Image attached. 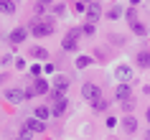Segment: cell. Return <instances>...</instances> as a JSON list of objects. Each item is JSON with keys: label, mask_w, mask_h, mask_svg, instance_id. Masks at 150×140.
Segmentation results:
<instances>
[{"label": "cell", "mask_w": 150, "mask_h": 140, "mask_svg": "<svg viewBox=\"0 0 150 140\" xmlns=\"http://www.w3.org/2000/svg\"><path fill=\"white\" fill-rule=\"evenodd\" d=\"M54 31H56V23L51 21V18H36V21L31 23V33H33V36H38V38L51 36Z\"/></svg>", "instance_id": "obj_1"}, {"label": "cell", "mask_w": 150, "mask_h": 140, "mask_svg": "<svg viewBox=\"0 0 150 140\" xmlns=\"http://www.w3.org/2000/svg\"><path fill=\"white\" fill-rule=\"evenodd\" d=\"M81 28H71L66 36H64V41H61V46H64V51H74L76 48V43H79V36H81Z\"/></svg>", "instance_id": "obj_2"}, {"label": "cell", "mask_w": 150, "mask_h": 140, "mask_svg": "<svg viewBox=\"0 0 150 140\" xmlns=\"http://www.w3.org/2000/svg\"><path fill=\"white\" fill-rule=\"evenodd\" d=\"M81 94H84V99H89L92 104H97V102L102 99V89L97 84H92V82H87V84L81 87Z\"/></svg>", "instance_id": "obj_3"}, {"label": "cell", "mask_w": 150, "mask_h": 140, "mask_svg": "<svg viewBox=\"0 0 150 140\" xmlns=\"http://www.w3.org/2000/svg\"><path fill=\"white\" fill-rule=\"evenodd\" d=\"M66 107H69V102L64 99V94H56L54 92V104H51V115H64V112H66Z\"/></svg>", "instance_id": "obj_4"}, {"label": "cell", "mask_w": 150, "mask_h": 140, "mask_svg": "<svg viewBox=\"0 0 150 140\" xmlns=\"http://www.w3.org/2000/svg\"><path fill=\"white\" fill-rule=\"evenodd\" d=\"M46 92H48V82H46V79H36V82H33V87L25 92V97H33V94H46Z\"/></svg>", "instance_id": "obj_5"}, {"label": "cell", "mask_w": 150, "mask_h": 140, "mask_svg": "<svg viewBox=\"0 0 150 140\" xmlns=\"http://www.w3.org/2000/svg\"><path fill=\"white\" fill-rule=\"evenodd\" d=\"M5 99L10 102V104H18V102L25 99V92L23 89H18V87H13V89H5Z\"/></svg>", "instance_id": "obj_6"}, {"label": "cell", "mask_w": 150, "mask_h": 140, "mask_svg": "<svg viewBox=\"0 0 150 140\" xmlns=\"http://www.w3.org/2000/svg\"><path fill=\"white\" fill-rule=\"evenodd\" d=\"M99 16H102V5H99V3H89V8H87V21L94 26L97 21H99Z\"/></svg>", "instance_id": "obj_7"}, {"label": "cell", "mask_w": 150, "mask_h": 140, "mask_svg": "<svg viewBox=\"0 0 150 140\" xmlns=\"http://www.w3.org/2000/svg\"><path fill=\"white\" fill-rule=\"evenodd\" d=\"M115 77H117L122 84H127V79H132V69H130L127 64H120V66H115Z\"/></svg>", "instance_id": "obj_8"}, {"label": "cell", "mask_w": 150, "mask_h": 140, "mask_svg": "<svg viewBox=\"0 0 150 140\" xmlns=\"http://www.w3.org/2000/svg\"><path fill=\"white\" fill-rule=\"evenodd\" d=\"M135 64L142 66V69H150V48H140L135 54Z\"/></svg>", "instance_id": "obj_9"}, {"label": "cell", "mask_w": 150, "mask_h": 140, "mask_svg": "<svg viewBox=\"0 0 150 140\" xmlns=\"http://www.w3.org/2000/svg\"><path fill=\"white\" fill-rule=\"evenodd\" d=\"M115 97H117L120 102L132 99V87H130V84H117V89H115Z\"/></svg>", "instance_id": "obj_10"}, {"label": "cell", "mask_w": 150, "mask_h": 140, "mask_svg": "<svg viewBox=\"0 0 150 140\" xmlns=\"http://www.w3.org/2000/svg\"><path fill=\"white\" fill-rule=\"evenodd\" d=\"M66 87H69V79L64 77V74H56V77H54V92L56 94H64V92H66Z\"/></svg>", "instance_id": "obj_11"}, {"label": "cell", "mask_w": 150, "mask_h": 140, "mask_svg": "<svg viewBox=\"0 0 150 140\" xmlns=\"http://www.w3.org/2000/svg\"><path fill=\"white\" fill-rule=\"evenodd\" d=\"M25 36H28V31H25V28H16V31L10 33V43H23Z\"/></svg>", "instance_id": "obj_12"}, {"label": "cell", "mask_w": 150, "mask_h": 140, "mask_svg": "<svg viewBox=\"0 0 150 140\" xmlns=\"http://www.w3.org/2000/svg\"><path fill=\"white\" fill-rule=\"evenodd\" d=\"M122 130H125V132H135V130H137V120H135L132 115H127L125 120H122Z\"/></svg>", "instance_id": "obj_13"}, {"label": "cell", "mask_w": 150, "mask_h": 140, "mask_svg": "<svg viewBox=\"0 0 150 140\" xmlns=\"http://www.w3.org/2000/svg\"><path fill=\"white\" fill-rule=\"evenodd\" d=\"M23 125H25V127H28L31 132H43V127H46V125L41 122V120H33V117H31V120H25Z\"/></svg>", "instance_id": "obj_14"}, {"label": "cell", "mask_w": 150, "mask_h": 140, "mask_svg": "<svg viewBox=\"0 0 150 140\" xmlns=\"http://www.w3.org/2000/svg\"><path fill=\"white\" fill-rule=\"evenodd\" d=\"M0 13H16V3H10V0H0Z\"/></svg>", "instance_id": "obj_15"}, {"label": "cell", "mask_w": 150, "mask_h": 140, "mask_svg": "<svg viewBox=\"0 0 150 140\" xmlns=\"http://www.w3.org/2000/svg\"><path fill=\"white\" fill-rule=\"evenodd\" d=\"M48 115H51V107H36V120H41V122H43Z\"/></svg>", "instance_id": "obj_16"}, {"label": "cell", "mask_w": 150, "mask_h": 140, "mask_svg": "<svg viewBox=\"0 0 150 140\" xmlns=\"http://www.w3.org/2000/svg\"><path fill=\"white\" fill-rule=\"evenodd\" d=\"M76 66H79V69H87V66H92V59H89V56H79V59H76Z\"/></svg>", "instance_id": "obj_17"}, {"label": "cell", "mask_w": 150, "mask_h": 140, "mask_svg": "<svg viewBox=\"0 0 150 140\" xmlns=\"http://www.w3.org/2000/svg\"><path fill=\"white\" fill-rule=\"evenodd\" d=\"M107 16H110L112 21H117V18L122 16V8H120V5H115V8H110V13H107Z\"/></svg>", "instance_id": "obj_18"}, {"label": "cell", "mask_w": 150, "mask_h": 140, "mask_svg": "<svg viewBox=\"0 0 150 140\" xmlns=\"http://www.w3.org/2000/svg\"><path fill=\"white\" fill-rule=\"evenodd\" d=\"M31 56L33 59H46V51L43 48H31Z\"/></svg>", "instance_id": "obj_19"}, {"label": "cell", "mask_w": 150, "mask_h": 140, "mask_svg": "<svg viewBox=\"0 0 150 140\" xmlns=\"http://www.w3.org/2000/svg\"><path fill=\"white\" fill-rule=\"evenodd\" d=\"M87 8H89V3H74V10L76 13H87Z\"/></svg>", "instance_id": "obj_20"}, {"label": "cell", "mask_w": 150, "mask_h": 140, "mask_svg": "<svg viewBox=\"0 0 150 140\" xmlns=\"http://www.w3.org/2000/svg\"><path fill=\"white\" fill-rule=\"evenodd\" d=\"M130 28H132V31L137 33V36H145V26H140V23H135V26H130Z\"/></svg>", "instance_id": "obj_21"}, {"label": "cell", "mask_w": 150, "mask_h": 140, "mask_svg": "<svg viewBox=\"0 0 150 140\" xmlns=\"http://www.w3.org/2000/svg\"><path fill=\"white\" fill-rule=\"evenodd\" d=\"M92 107H94L97 112H104V109H107V102H104V99H99L97 104H92Z\"/></svg>", "instance_id": "obj_22"}, {"label": "cell", "mask_w": 150, "mask_h": 140, "mask_svg": "<svg viewBox=\"0 0 150 140\" xmlns=\"http://www.w3.org/2000/svg\"><path fill=\"white\" fill-rule=\"evenodd\" d=\"M122 107H125V109H127V112H130V109H132V107H135V102H132V99H127V102H122Z\"/></svg>", "instance_id": "obj_23"}, {"label": "cell", "mask_w": 150, "mask_h": 140, "mask_svg": "<svg viewBox=\"0 0 150 140\" xmlns=\"http://www.w3.org/2000/svg\"><path fill=\"white\" fill-rule=\"evenodd\" d=\"M81 31H84V33H94V26H92V23H87L84 28H81Z\"/></svg>", "instance_id": "obj_24"}, {"label": "cell", "mask_w": 150, "mask_h": 140, "mask_svg": "<svg viewBox=\"0 0 150 140\" xmlns=\"http://www.w3.org/2000/svg\"><path fill=\"white\" fill-rule=\"evenodd\" d=\"M110 41H112V43H122V36H115V33H112Z\"/></svg>", "instance_id": "obj_25"}, {"label": "cell", "mask_w": 150, "mask_h": 140, "mask_svg": "<svg viewBox=\"0 0 150 140\" xmlns=\"http://www.w3.org/2000/svg\"><path fill=\"white\" fill-rule=\"evenodd\" d=\"M13 140H25V138H21V135H18V138H13Z\"/></svg>", "instance_id": "obj_26"}, {"label": "cell", "mask_w": 150, "mask_h": 140, "mask_svg": "<svg viewBox=\"0 0 150 140\" xmlns=\"http://www.w3.org/2000/svg\"><path fill=\"white\" fill-rule=\"evenodd\" d=\"M148 122H150V107H148Z\"/></svg>", "instance_id": "obj_27"}]
</instances>
